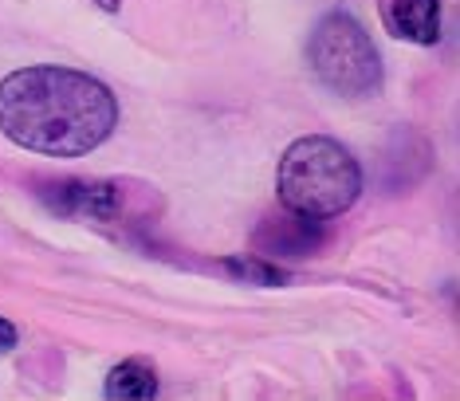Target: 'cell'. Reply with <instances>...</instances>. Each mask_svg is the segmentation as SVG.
Wrapping results in <instances>:
<instances>
[{
    "label": "cell",
    "mask_w": 460,
    "mask_h": 401,
    "mask_svg": "<svg viewBox=\"0 0 460 401\" xmlns=\"http://www.w3.org/2000/svg\"><path fill=\"white\" fill-rule=\"evenodd\" d=\"M114 126L119 99L87 71L40 63L0 79V134L20 150L83 157L99 150Z\"/></svg>",
    "instance_id": "obj_1"
},
{
    "label": "cell",
    "mask_w": 460,
    "mask_h": 401,
    "mask_svg": "<svg viewBox=\"0 0 460 401\" xmlns=\"http://www.w3.org/2000/svg\"><path fill=\"white\" fill-rule=\"evenodd\" d=\"M95 4L102 8V13H119V8H122V0H95Z\"/></svg>",
    "instance_id": "obj_10"
},
{
    "label": "cell",
    "mask_w": 460,
    "mask_h": 401,
    "mask_svg": "<svg viewBox=\"0 0 460 401\" xmlns=\"http://www.w3.org/2000/svg\"><path fill=\"white\" fill-rule=\"evenodd\" d=\"M323 220H311V217H299L284 209V217H268L256 232V245H260V256H315L319 245H323V232H319Z\"/></svg>",
    "instance_id": "obj_5"
},
{
    "label": "cell",
    "mask_w": 460,
    "mask_h": 401,
    "mask_svg": "<svg viewBox=\"0 0 460 401\" xmlns=\"http://www.w3.org/2000/svg\"><path fill=\"white\" fill-rule=\"evenodd\" d=\"M385 24L394 36L429 48L441 40V0H385Z\"/></svg>",
    "instance_id": "obj_6"
},
{
    "label": "cell",
    "mask_w": 460,
    "mask_h": 401,
    "mask_svg": "<svg viewBox=\"0 0 460 401\" xmlns=\"http://www.w3.org/2000/svg\"><path fill=\"white\" fill-rule=\"evenodd\" d=\"M311 71L319 76L323 87L347 99H366L382 87V56L350 13H327L311 31Z\"/></svg>",
    "instance_id": "obj_3"
},
{
    "label": "cell",
    "mask_w": 460,
    "mask_h": 401,
    "mask_svg": "<svg viewBox=\"0 0 460 401\" xmlns=\"http://www.w3.org/2000/svg\"><path fill=\"white\" fill-rule=\"evenodd\" d=\"M16 346V326L8 319H0V354H8Z\"/></svg>",
    "instance_id": "obj_9"
},
{
    "label": "cell",
    "mask_w": 460,
    "mask_h": 401,
    "mask_svg": "<svg viewBox=\"0 0 460 401\" xmlns=\"http://www.w3.org/2000/svg\"><path fill=\"white\" fill-rule=\"evenodd\" d=\"M221 268L244 283H256V288H279V283L291 280L288 272L279 268V263H271L268 256H233V260H225Z\"/></svg>",
    "instance_id": "obj_8"
},
{
    "label": "cell",
    "mask_w": 460,
    "mask_h": 401,
    "mask_svg": "<svg viewBox=\"0 0 460 401\" xmlns=\"http://www.w3.org/2000/svg\"><path fill=\"white\" fill-rule=\"evenodd\" d=\"M51 213L71 217V220H119L127 213V185L107 182V177H64V182H48L40 189Z\"/></svg>",
    "instance_id": "obj_4"
},
{
    "label": "cell",
    "mask_w": 460,
    "mask_h": 401,
    "mask_svg": "<svg viewBox=\"0 0 460 401\" xmlns=\"http://www.w3.org/2000/svg\"><path fill=\"white\" fill-rule=\"evenodd\" d=\"M102 394L111 401H150L158 397V370L150 362H142V358H127L107 374Z\"/></svg>",
    "instance_id": "obj_7"
},
{
    "label": "cell",
    "mask_w": 460,
    "mask_h": 401,
    "mask_svg": "<svg viewBox=\"0 0 460 401\" xmlns=\"http://www.w3.org/2000/svg\"><path fill=\"white\" fill-rule=\"evenodd\" d=\"M279 205L311 220L342 217L362 193V165L342 142L307 134L296 138L276 170Z\"/></svg>",
    "instance_id": "obj_2"
}]
</instances>
